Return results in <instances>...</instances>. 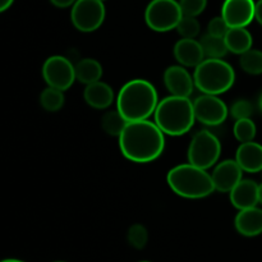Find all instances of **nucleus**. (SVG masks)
Here are the masks:
<instances>
[{
	"instance_id": "nucleus-1",
	"label": "nucleus",
	"mask_w": 262,
	"mask_h": 262,
	"mask_svg": "<svg viewBox=\"0 0 262 262\" xmlns=\"http://www.w3.org/2000/svg\"><path fill=\"white\" fill-rule=\"evenodd\" d=\"M118 138L123 156L133 163H151L165 148L164 132L156 123L147 119L128 122Z\"/></svg>"
},
{
	"instance_id": "nucleus-2",
	"label": "nucleus",
	"mask_w": 262,
	"mask_h": 262,
	"mask_svg": "<svg viewBox=\"0 0 262 262\" xmlns=\"http://www.w3.org/2000/svg\"><path fill=\"white\" fill-rule=\"evenodd\" d=\"M159 105L158 92L146 79H132L120 89L117 99V109L127 122L148 119L155 114Z\"/></svg>"
},
{
	"instance_id": "nucleus-3",
	"label": "nucleus",
	"mask_w": 262,
	"mask_h": 262,
	"mask_svg": "<svg viewBox=\"0 0 262 262\" xmlns=\"http://www.w3.org/2000/svg\"><path fill=\"white\" fill-rule=\"evenodd\" d=\"M196 120L193 102L189 97L170 96L159 101L155 112V123L169 136H182L192 129Z\"/></svg>"
},
{
	"instance_id": "nucleus-4",
	"label": "nucleus",
	"mask_w": 262,
	"mask_h": 262,
	"mask_svg": "<svg viewBox=\"0 0 262 262\" xmlns=\"http://www.w3.org/2000/svg\"><path fill=\"white\" fill-rule=\"evenodd\" d=\"M169 187L184 199H204L215 191L211 174L193 164H181L170 169L166 177Z\"/></svg>"
},
{
	"instance_id": "nucleus-5",
	"label": "nucleus",
	"mask_w": 262,
	"mask_h": 262,
	"mask_svg": "<svg viewBox=\"0 0 262 262\" xmlns=\"http://www.w3.org/2000/svg\"><path fill=\"white\" fill-rule=\"evenodd\" d=\"M194 86L202 94L220 95L232 89L235 81V72L223 59H204L194 69Z\"/></svg>"
},
{
	"instance_id": "nucleus-6",
	"label": "nucleus",
	"mask_w": 262,
	"mask_h": 262,
	"mask_svg": "<svg viewBox=\"0 0 262 262\" xmlns=\"http://www.w3.org/2000/svg\"><path fill=\"white\" fill-rule=\"evenodd\" d=\"M183 12L176 0H152L145 12L146 23L156 32H168L174 30L181 22Z\"/></svg>"
},
{
	"instance_id": "nucleus-7",
	"label": "nucleus",
	"mask_w": 262,
	"mask_h": 262,
	"mask_svg": "<svg viewBox=\"0 0 262 262\" xmlns=\"http://www.w3.org/2000/svg\"><path fill=\"white\" fill-rule=\"evenodd\" d=\"M222 154L220 141L210 130L202 129L192 138L188 147V161L202 169H209L216 164Z\"/></svg>"
},
{
	"instance_id": "nucleus-8",
	"label": "nucleus",
	"mask_w": 262,
	"mask_h": 262,
	"mask_svg": "<svg viewBox=\"0 0 262 262\" xmlns=\"http://www.w3.org/2000/svg\"><path fill=\"white\" fill-rule=\"evenodd\" d=\"M105 13L102 0H77L72 5L71 19L81 32H94L104 23Z\"/></svg>"
},
{
	"instance_id": "nucleus-9",
	"label": "nucleus",
	"mask_w": 262,
	"mask_h": 262,
	"mask_svg": "<svg viewBox=\"0 0 262 262\" xmlns=\"http://www.w3.org/2000/svg\"><path fill=\"white\" fill-rule=\"evenodd\" d=\"M42 77L48 86L66 91L77 79L76 66L66 56H50L42 66Z\"/></svg>"
},
{
	"instance_id": "nucleus-10",
	"label": "nucleus",
	"mask_w": 262,
	"mask_h": 262,
	"mask_svg": "<svg viewBox=\"0 0 262 262\" xmlns=\"http://www.w3.org/2000/svg\"><path fill=\"white\" fill-rule=\"evenodd\" d=\"M196 120L206 125H219L225 122L229 109L217 95L204 94L193 101Z\"/></svg>"
},
{
	"instance_id": "nucleus-11",
	"label": "nucleus",
	"mask_w": 262,
	"mask_h": 262,
	"mask_svg": "<svg viewBox=\"0 0 262 262\" xmlns=\"http://www.w3.org/2000/svg\"><path fill=\"white\" fill-rule=\"evenodd\" d=\"M255 8L253 0H225L222 17L230 28L247 27L255 19Z\"/></svg>"
},
{
	"instance_id": "nucleus-12",
	"label": "nucleus",
	"mask_w": 262,
	"mask_h": 262,
	"mask_svg": "<svg viewBox=\"0 0 262 262\" xmlns=\"http://www.w3.org/2000/svg\"><path fill=\"white\" fill-rule=\"evenodd\" d=\"M243 170L237 163V160H224L215 166L212 171V182L215 189L222 193L230 192L241 181H242Z\"/></svg>"
},
{
	"instance_id": "nucleus-13",
	"label": "nucleus",
	"mask_w": 262,
	"mask_h": 262,
	"mask_svg": "<svg viewBox=\"0 0 262 262\" xmlns=\"http://www.w3.org/2000/svg\"><path fill=\"white\" fill-rule=\"evenodd\" d=\"M164 84L174 96L189 97L193 92L194 79L186 67L171 66L164 72Z\"/></svg>"
},
{
	"instance_id": "nucleus-14",
	"label": "nucleus",
	"mask_w": 262,
	"mask_h": 262,
	"mask_svg": "<svg viewBox=\"0 0 262 262\" xmlns=\"http://www.w3.org/2000/svg\"><path fill=\"white\" fill-rule=\"evenodd\" d=\"M177 61L183 67H194L196 68L205 59V53L200 41L194 38H183L177 41L173 49Z\"/></svg>"
},
{
	"instance_id": "nucleus-15",
	"label": "nucleus",
	"mask_w": 262,
	"mask_h": 262,
	"mask_svg": "<svg viewBox=\"0 0 262 262\" xmlns=\"http://www.w3.org/2000/svg\"><path fill=\"white\" fill-rule=\"evenodd\" d=\"M230 202L238 210L255 207L258 204V184L252 179H242L232 191Z\"/></svg>"
},
{
	"instance_id": "nucleus-16",
	"label": "nucleus",
	"mask_w": 262,
	"mask_h": 262,
	"mask_svg": "<svg viewBox=\"0 0 262 262\" xmlns=\"http://www.w3.org/2000/svg\"><path fill=\"white\" fill-rule=\"evenodd\" d=\"M235 160L246 173L262 171V145L253 141L241 143L235 152Z\"/></svg>"
},
{
	"instance_id": "nucleus-17",
	"label": "nucleus",
	"mask_w": 262,
	"mask_h": 262,
	"mask_svg": "<svg viewBox=\"0 0 262 262\" xmlns=\"http://www.w3.org/2000/svg\"><path fill=\"white\" fill-rule=\"evenodd\" d=\"M234 227L245 237H256L262 234V209L250 207L239 210L234 219Z\"/></svg>"
},
{
	"instance_id": "nucleus-18",
	"label": "nucleus",
	"mask_w": 262,
	"mask_h": 262,
	"mask_svg": "<svg viewBox=\"0 0 262 262\" xmlns=\"http://www.w3.org/2000/svg\"><path fill=\"white\" fill-rule=\"evenodd\" d=\"M83 97L91 107L104 110L107 109L114 101V91L107 83L97 81L95 83L87 84Z\"/></svg>"
},
{
	"instance_id": "nucleus-19",
	"label": "nucleus",
	"mask_w": 262,
	"mask_h": 262,
	"mask_svg": "<svg viewBox=\"0 0 262 262\" xmlns=\"http://www.w3.org/2000/svg\"><path fill=\"white\" fill-rule=\"evenodd\" d=\"M227 48L233 54H245L250 49H252V35L246 27L229 28L224 37Z\"/></svg>"
},
{
	"instance_id": "nucleus-20",
	"label": "nucleus",
	"mask_w": 262,
	"mask_h": 262,
	"mask_svg": "<svg viewBox=\"0 0 262 262\" xmlns=\"http://www.w3.org/2000/svg\"><path fill=\"white\" fill-rule=\"evenodd\" d=\"M102 77V66L92 58H84L76 64V78L81 83L91 84Z\"/></svg>"
},
{
	"instance_id": "nucleus-21",
	"label": "nucleus",
	"mask_w": 262,
	"mask_h": 262,
	"mask_svg": "<svg viewBox=\"0 0 262 262\" xmlns=\"http://www.w3.org/2000/svg\"><path fill=\"white\" fill-rule=\"evenodd\" d=\"M200 42H201L206 58L222 59L229 51L227 48V43H225L224 37H217V36H212L207 33V35L202 36Z\"/></svg>"
},
{
	"instance_id": "nucleus-22",
	"label": "nucleus",
	"mask_w": 262,
	"mask_h": 262,
	"mask_svg": "<svg viewBox=\"0 0 262 262\" xmlns=\"http://www.w3.org/2000/svg\"><path fill=\"white\" fill-rule=\"evenodd\" d=\"M127 123V119L120 114V112L118 109L105 113L101 118L102 129H104L107 135L115 136V137H119V136L122 135Z\"/></svg>"
},
{
	"instance_id": "nucleus-23",
	"label": "nucleus",
	"mask_w": 262,
	"mask_h": 262,
	"mask_svg": "<svg viewBox=\"0 0 262 262\" xmlns=\"http://www.w3.org/2000/svg\"><path fill=\"white\" fill-rule=\"evenodd\" d=\"M64 91L54 87H46L40 95V104L46 112L55 113L60 110L64 105Z\"/></svg>"
},
{
	"instance_id": "nucleus-24",
	"label": "nucleus",
	"mask_w": 262,
	"mask_h": 262,
	"mask_svg": "<svg viewBox=\"0 0 262 262\" xmlns=\"http://www.w3.org/2000/svg\"><path fill=\"white\" fill-rule=\"evenodd\" d=\"M239 64L246 73L252 76L262 74V51L257 49H250L241 55Z\"/></svg>"
},
{
	"instance_id": "nucleus-25",
	"label": "nucleus",
	"mask_w": 262,
	"mask_h": 262,
	"mask_svg": "<svg viewBox=\"0 0 262 262\" xmlns=\"http://www.w3.org/2000/svg\"><path fill=\"white\" fill-rule=\"evenodd\" d=\"M233 133L234 137L239 141L241 143L251 142L255 140L256 133H257V128L253 120L251 118H246V119H238L235 122L234 127H233Z\"/></svg>"
},
{
	"instance_id": "nucleus-26",
	"label": "nucleus",
	"mask_w": 262,
	"mask_h": 262,
	"mask_svg": "<svg viewBox=\"0 0 262 262\" xmlns=\"http://www.w3.org/2000/svg\"><path fill=\"white\" fill-rule=\"evenodd\" d=\"M128 242L136 250H142L146 247L148 241V233L143 225L135 224L128 230Z\"/></svg>"
},
{
	"instance_id": "nucleus-27",
	"label": "nucleus",
	"mask_w": 262,
	"mask_h": 262,
	"mask_svg": "<svg viewBox=\"0 0 262 262\" xmlns=\"http://www.w3.org/2000/svg\"><path fill=\"white\" fill-rule=\"evenodd\" d=\"M200 22L196 17L183 15L177 26V31L183 38H194L200 33Z\"/></svg>"
},
{
	"instance_id": "nucleus-28",
	"label": "nucleus",
	"mask_w": 262,
	"mask_h": 262,
	"mask_svg": "<svg viewBox=\"0 0 262 262\" xmlns=\"http://www.w3.org/2000/svg\"><path fill=\"white\" fill-rule=\"evenodd\" d=\"M179 5H181L183 15L197 17L205 10L207 0H179Z\"/></svg>"
},
{
	"instance_id": "nucleus-29",
	"label": "nucleus",
	"mask_w": 262,
	"mask_h": 262,
	"mask_svg": "<svg viewBox=\"0 0 262 262\" xmlns=\"http://www.w3.org/2000/svg\"><path fill=\"white\" fill-rule=\"evenodd\" d=\"M229 112L234 119H246L252 115L253 105L248 100H238L232 105Z\"/></svg>"
},
{
	"instance_id": "nucleus-30",
	"label": "nucleus",
	"mask_w": 262,
	"mask_h": 262,
	"mask_svg": "<svg viewBox=\"0 0 262 262\" xmlns=\"http://www.w3.org/2000/svg\"><path fill=\"white\" fill-rule=\"evenodd\" d=\"M229 28L230 27L225 22L224 18L220 15V17H215L210 20L209 26H207V33L212 36H217V37H225Z\"/></svg>"
},
{
	"instance_id": "nucleus-31",
	"label": "nucleus",
	"mask_w": 262,
	"mask_h": 262,
	"mask_svg": "<svg viewBox=\"0 0 262 262\" xmlns=\"http://www.w3.org/2000/svg\"><path fill=\"white\" fill-rule=\"evenodd\" d=\"M76 2L77 0H50L51 4L58 8H68L73 5Z\"/></svg>"
},
{
	"instance_id": "nucleus-32",
	"label": "nucleus",
	"mask_w": 262,
	"mask_h": 262,
	"mask_svg": "<svg viewBox=\"0 0 262 262\" xmlns=\"http://www.w3.org/2000/svg\"><path fill=\"white\" fill-rule=\"evenodd\" d=\"M255 19L257 20L258 23L262 26V0H258L256 3V8H255Z\"/></svg>"
},
{
	"instance_id": "nucleus-33",
	"label": "nucleus",
	"mask_w": 262,
	"mask_h": 262,
	"mask_svg": "<svg viewBox=\"0 0 262 262\" xmlns=\"http://www.w3.org/2000/svg\"><path fill=\"white\" fill-rule=\"evenodd\" d=\"M13 2H14V0H0V12H5L8 8H10Z\"/></svg>"
},
{
	"instance_id": "nucleus-34",
	"label": "nucleus",
	"mask_w": 262,
	"mask_h": 262,
	"mask_svg": "<svg viewBox=\"0 0 262 262\" xmlns=\"http://www.w3.org/2000/svg\"><path fill=\"white\" fill-rule=\"evenodd\" d=\"M258 204L262 205V183L258 184Z\"/></svg>"
},
{
	"instance_id": "nucleus-35",
	"label": "nucleus",
	"mask_w": 262,
	"mask_h": 262,
	"mask_svg": "<svg viewBox=\"0 0 262 262\" xmlns=\"http://www.w3.org/2000/svg\"><path fill=\"white\" fill-rule=\"evenodd\" d=\"M2 262H23V261L15 260V258H7V260H3Z\"/></svg>"
},
{
	"instance_id": "nucleus-36",
	"label": "nucleus",
	"mask_w": 262,
	"mask_h": 262,
	"mask_svg": "<svg viewBox=\"0 0 262 262\" xmlns=\"http://www.w3.org/2000/svg\"><path fill=\"white\" fill-rule=\"evenodd\" d=\"M258 107H260V110L262 112V95L260 96V99H258Z\"/></svg>"
},
{
	"instance_id": "nucleus-37",
	"label": "nucleus",
	"mask_w": 262,
	"mask_h": 262,
	"mask_svg": "<svg viewBox=\"0 0 262 262\" xmlns=\"http://www.w3.org/2000/svg\"><path fill=\"white\" fill-rule=\"evenodd\" d=\"M140 262H150V261H140Z\"/></svg>"
},
{
	"instance_id": "nucleus-38",
	"label": "nucleus",
	"mask_w": 262,
	"mask_h": 262,
	"mask_svg": "<svg viewBox=\"0 0 262 262\" xmlns=\"http://www.w3.org/2000/svg\"><path fill=\"white\" fill-rule=\"evenodd\" d=\"M55 262H63V261H55Z\"/></svg>"
},
{
	"instance_id": "nucleus-39",
	"label": "nucleus",
	"mask_w": 262,
	"mask_h": 262,
	"mask_svg": "<svg viewBox=\"0 0 262 262\" xmlns=\"http://www.w3.org/2000/svg\"><path fill=\"white\" fill-rule=\"evenodd\" d=\"M102 2H104V0H102Z\"/></svg>"
}]
</instances>
